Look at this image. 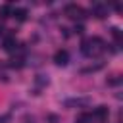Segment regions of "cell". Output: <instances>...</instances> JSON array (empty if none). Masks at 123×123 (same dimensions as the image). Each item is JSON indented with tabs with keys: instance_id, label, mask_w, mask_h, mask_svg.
<instances>
[{
	"instance_id": "cell-1",
	"label": "cell",
	"mask_w": 123,
	"mask_h": 123,
	"mask_svg": "<svg viewBox=\"0 0 123 123\" xmlns=\"http://www.w3.org/2000/svg\"><path fill=\"white\" fill-rule=\"evenodd\" d=\"M81 50L85 56L92 58V56H98L102 50H104V40L98 38V37H92V38H86L81 42Z\"/></svg>"
},
{
	"instance_id": "cell-2",
	"label": "cell",
	"mask_w": 123,
	"mask_h": 123,
	"mask_svg": "<svg viewBox=\"0 0 123 123\" xmlns=\"http://www.w3.org/2000/svg\"><path fill=\"white\" fill-rule=\"evenodd\" d=\"M63 12H65V15L71 17V19H83L85 13H86V12H85L81 6H77V4H67V6L63 8Z\"/></svg>"
},
{
	"instance_id": "cell-3",
	"label": "cell",
	"mask_w": 123,
	"mask_h": 123,
	"mask_svg": "<svg viewBox=\"0 0 123 123\" xmlns=\"http://www.w3.org/2000/svg\"><path fill=\"white\" fill-rule=\"evenodd\" d=\"M54 62H56L58 65H65V63L69 62V54H67V50H58V52L54 54Z\"/></svg>"
},
{
	"instance_id": "cell-4",
	"label": "cell",
	"mask_w": 123,
	"mask_h": 123,
	"mask_svg": "<svg viewBox=\"0 0 123 123\" xmlns=\"http://www.w3.org/2000/svg\"><path fill=\"white\" fill-rule=\"evenodd\" d=\"M106 13H108V6H104V4H94V6H92V15L104 17Z\"/></svg>"
},
{
	"instance_id": "cell-5",
	"label": "cell",
	"mask_w": 123,
	"mask_h": 123,
	"mask_svg": "<svg viewBox=\"0 0 123 123\" xmlns=\"http://www.w3.org/2000/svg\"><path fill=\"white\" fill-rule=\"evenodd\" d=\"M15 46H17V42H15L13 37H6V38H4V50L12 52V50H15Z\"/></svg>"
},
{
	"instance_id": "cell-6",
	"label": "cell",
	"mask_w": 123,
	"mask_h": 123,
	"mask_svg": "<svg viewBox=\"0 0 123 123\" xmlns=\"http://www.w3.org/2000/svg\"><path fill=\"white\" fill-rule=\"evenodd\" d=\"M121 81H123V79H121V75H119V73H113L111 77H108V81H106V83H108V86H119V85H121Z\"/></svg>"
},
{
	"instance_id": "cell-7",
	"label": "cell",
	"mask_w": 123,
	"mask_h": 123,
	"mask_svg": "<svg viewBox=\"0 0 123 123\" xmlns=\"http://www.w3.org/2000/svg\"><path fill=\"white\" fill-rule=\"evenodd\" d=\"M12 15H13L17 21H25V17H27V10L17 8V10H13V12H12Z\"/></svg>"
},
{
	"instance_id": "cell-8",
	"label": "cell",
	"mask_w": 123,
	"mask_h": 123,
	"mask_svg": "<svg viewBox=\"0 0 123 123\" xmlns=\"http://www.w3.org/2000/svg\"><path fill=\"white\" fill-rule=\"evenodd\" d=\"M94 115L100 117V119H106V117H108V108H106V106H98V108L94 110Z\"/></svg>"
},
{
	"instance_id": "cell-9",
	"label": "cell",
	"mask_w": 123,
	"mask_h": 123,
	"mask_svg": "<svg viewBox=\"0 0 123 123\" xmlns=\"http://www.w3.org/2000/svg\"><path fill=\"white\" fill-rule=\"evenodd\" d=\"M10 15H12V6H10V4H4V6L0 8V17L6 19V17H10Z\"/></svg>"
},
{
	"instance_id": "cell-10",
	"label": "cell",
	"mask_w": 123,
	"mask_h": 123,
	"mask_svg": "<svg viewBox=\"0 0 123 123\" xmlns=\"http://www.w3.org/2000/svg\"><path fill=\"white\" fill-rule=\"evenodd\" d=\"M8 65L13 67V69H21V67H23V58H12Z\"/></svg>"
},
{
	"instance_id": "cell-11",
	"label": "cell",
	"mask_w": 123,
	"mask_h": 123,
	"mask_svg": "<svg viewBox=\"0 0 123 123\" xmlns=\"http://www.w3.org/2000/svg\"><path fill=\"white\" fill-rule=\"evenodd\" d=\"M83 104H86V100H81V98H73V100H65V106L67 108H73V106H83Z\"/></svg>"
},
{
	"instance_id": "cell-12",
	"label": "cell",
	"mask_w": 123,
	"mask_h": 123,
	"mask_svg": "<svg viewBox=\"0 0 123 123\" xmlns=\"http://www.w3.org/2000/svg\"><path fill=\"white\" fill-rule=\"evenodd\" d=\"M102 69V63H96V65H88L83 69V73H94V71H100Z\"/></svg>"
},
{
	"instance_id": "cell-13",
	"label": "cell",
	"mask_w": 123,
	"mask_h": 123,
	"mask_svg": "<svg viewBox=\"0 0 123 123\" xmlns=\"http://www.w3.org/2000/svg\"><path fill=\"white\" fill-rule=\"evenodd\" d=\"M35 83L40 85V86H46V85H48V79H46L44 75H37V77H35Z\"/></svg>"
},
{
	"instance_id": "cell-14",
	"label": "cell",
	"mask_w": 123,
	"mask_h": 123,
	"mask_svg": "<svg viewBox=\"0 0 123 123\" xmlns=\"http://www.w3.org/2000/svg\"><path fill=\"white\" fill-rule=\"evenodd\" d=\"M111 35L115 37V40H117V44H119V42H121V31H119L117 27H113V29H111Z\"/></svg>"
},
{
	"instance_id": "cell-15",
	"label": "cell",
	"mask_w": 123,
	"mask_h": 123,
	"mask_svg": "<svg viewBox=\"0 0 123 123\" xmlns=\"http://www.w3.org/2000/svg\"><path fill=\"white\" fill-rule=\"evenodd\" d=\"M48 121H50V123H58L60 119H58V115H54V113H50V115H48Z\"/></svg>"
},
{
	"instance_id": "cell-16",
	"label": "cell",
	"mask_w": 123,
	"mask_h": 123,
	"mask_svg": "<svg viewBox=\"0 0 123 123\" xmlns=\"http://www.w3.org/2000/svg\"><path fill=\"white\" fill-rule=\"evenodd\" d=\"M85 29H83V25H75V33H83Z\"/></svg>"
},
{
	"instance_id": "cell-17",
	"label": "cell",
	"mask_w": 123,
	"mask_h": 123,
	"mask_svg": "<svg viewBox=\"0 0 123 123\" xmlns=\"http://www.w3.org/2000/svg\"><path fill=\"white\" fill-rule=\"evenodd\" d=\"M2 35H4V27L0 25V37H2Z\"/></svg>"
}]
</instances>
